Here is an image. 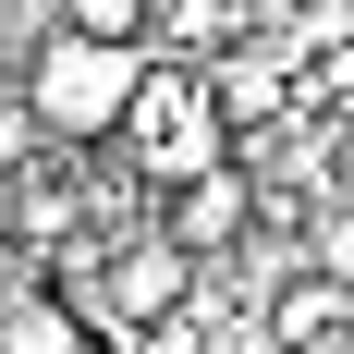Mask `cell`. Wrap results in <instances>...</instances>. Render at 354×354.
Instances as JSON below:
<instances>
[{
  "label": "cell",
  "instance_id": "cell-4",
  "mask_svg": "<svg viewBox=\"0 0 354 354\" xmlns=\"http://www.w3.org/2000/svg\"><path fill=\"white\" fill-rule=\"evenodd\" d=\"M49 25H73V37H110V49H147V0H49Z\"/></svg>",
  "mask_w": 354,
  "mask_h": 354
},
{
  "label": "cell",
  "instance_id": "cell-2",
  "mask_svg": "<svg viewBox=\"0 0 354 354\" xmlns=\"http://www.w3.org/2000/svg\"><path fill=\"white\" fill-rule=\"evenodd\" d=\"M110 147L171 196V183H196V171L232 159V122H220V98H208V73H196V62H147V86H135V110H122V135H110Z\"/></svg>",
  "mask_w": 354,
  "mask_h": 354
},
{
  "label": "cell",
  "instance_id": "cell-1",
  "mask_svg": "<svg viewBox=\"0 0 354 354\" xmlns=\"http://www.w3.org/2000/svg\"><path fill=\"white\" fill-rule=\"evenodd\" d=\"M147 62L159 49H110V37H73V25H37L25 62H12V98L49 147H110L122 135V110H135Z\"/></svg>",
  "mask_w": 354,
  "mask_h": 354
},
{
  "label": "cell",
  "instance_id": "cell-5",
  "mask_svg": "<svg viewBox=\"0 0 354 354\" xmlns=\"http://www.w3.org/2000/svg\"><path fill=\"white\" fill-rule=\"evenodd\" d=\"M306 269H318V281H354V208H318V220H306Z\"/></svg>",
  "mask_w": 354,
  "mask_h": 354
},
{
  "label": "cell",
  "instance_id": "cell-7",
  "mask_svg": "<svg viewBox=\"0 0 354 354\" xmlns=\"http://www.w3.org/2000/svg\"><path fill=\"white\" fill-rule=\"evenodd\" d=\"M318 354H354V330H330V342H318Z\"/></svg>",
  "mask_w": 354,
  "mask_h": 354
},
{
  "label": "cell",
  "instance_id": "cell-3",
  "mask_svg": "<svg viewBox=\"0 0 354 354\" xmlns=\"http://www.w3.org/2000/svg\"><path fill=\"white\" fill-rule=\"evenodd\" d=\"M159 232H171V245L196 257V269H220V257H232V245L257 232V171H245V159H220V171L171 183V196H159Z\"/></svg>",
  "mask_w": 354,
  "mask_h": 354
},
{
  "label": "cell",
  "instance_id": "cell-6",
  "mask_svg": "<svg viewBox=\"0 0 354 354\" xmlns=\"http://www.w3.org/2000/svg\"><path fill=\"white\" fill-rule=\"evenodd\" d=\"M330 208H354V122H342V159H330Z\"/></svg>",
  "mask_w": 354,
  "mask_h": 354
}]
</instances>
